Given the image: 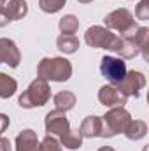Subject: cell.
Segmentation results:
<instances>
[{
  "label": "cell",
  "instance_id": "obj_1",
  "mask_svg": "<svg viewBox=\"0 0 149 151\" xmlns=\"http://www.w3.org/2000/svg\"><path fill=\"white\" fill-rule=\"evenodd\" d=\"M37 76L44 81H54V83L69 81L70 76H72V63L67 58H62V56L42 58L39 62Z\"/></svg>",
  "mask_w": 149,
  "mask_h": 151
},
{
  "label": "cell",
  "instance_id": "obj_2",
  "mask_svg": "<svg viewBox=\"0 0 149 151\" xmlns=\"http://www.w3.org/2000/svg\"><path fill=\"white\" fill-rule=\"evenodd\" d=\"M51 99V90L47 81L37 77L35 81L30 83V86L21 93L18 104L25 109H34V107H42L47 100Z\"/></svg>",
  "mask_w": 149,
  "mask_h": 151
},
{
  "label": "cell",
  "instance_id": "obj_3",
  "mask_svg": "<svg viewBox=\"0 0 149 151\" xmlns=\"http://www.w3.org/2000/svg\"><path fill=\"white\" fill-rule=\"evenodd\" d=\"M100 119H102L100 137L109 139V137H114V135L125 132V128L132 121V116L125 107H112L111 111H107V114L102 116Z\"/></svg>",
  "mask_w": 149,
  "mask_h": 151
},
{
  "label": "cell",
  "instance_id": "obj_4",
  "mask_svg": "<svg viewBox=\"0 0 149 151\" xmlns=\"http://www.w3.org/2000/svg\"><path fill=\"white\" fill-rule=\"evenodd\" d=\"M104 23H105V28L109 30H116L121 34V37H128V35H133L135 30L139 28L132 12L128 9H116L109 12L105 18H104Z\"/></svg>",
  "mask_w": 149,
  "mask_h": 151
},
{
  "label": "cell",
  "instance_id": "obj_5",
  "mask_svg": "<svg viewBox=\"0 0 149 151\" xmlns=\"http://www.w3.org/2000/svg\"><path fill=\"white\" fill-rule=\"evenodd\" d=\"M116 37L109 28L105 27H90L84 34V42L90 46V47H97V49H112Z\"/></svg>",
  "mask_w": 149,
  "mask_h": 151
},
{
  "label": "cell",
  "instance_id": "obj_6",
  "mask_svg": "<svg viewBox=\"0 0 149 151\" xmlns=\"http://www.w3.org/2000/svg\"><path fill=\"white\" fill-rule=\"evenodd\" d=\"M116 90H119V93H123L126 99L128 97H139L140 95V90L146 86V76L139 70H130L126 72L125 77L114 84Z\"/></svg>",
  "mask_w": 149,
  "mask_h": 151
},
{
  "label": "cell",
  "instance_id": "obj_7",
  "mask_svg": "<svg viewBox=\"0 0 149 151\" xmlns=\"http://www.w3.org/2000/svg\"><path fill=\"white\" fill-rule=\"evenodd\" d=\"M100 72H102V76L114 86V84H117V83L125 77V74H126L128 70H126V63L123 62V58L104 56L102 62H100Z\"/></svg>",
  "mask_w": 149,
  "mask_h": 151
},
{
  "label": "cell",
  "instance_id": "obj_8",
  "mask_svg": "<svg viewBox=\"0 0 149 151\" xmlns=\"http://www.w3.org/2000/svg\"><path fill=\"white\" fill-rule=\"evenodd\" d=\"M44 125H46V132L49 135H58L62 137L63 134H67L70 130V125H69V119L63 111H49L46 114V119H44Z\"/></svg>",
  "mask_w": 149,
  "mask_h": 151
},
{
  "label": "cell",
  "instance_id": "obj_9",
  "mask_svg": "<svg viewBox=\"0 0 149 151\" xmlns=\"http://www.w3.org/2000/svg\"><path fill=\"white\" fill-rule=\"evenodd\" d=\"M0 14L9 21L23 19L28 14V4L27 0H0Z\"/></svg>",
  "mask_w": 149,
  "mask_h": 151
},
{
  "label": "cell",
  "instance_id": "obj_10",
  "mask_svg": "<svg viewBox=\"0 0 149 151\" xmlns=\"http://www.w3.org/2000/svg\"><path fill=\"white\" fill-rule=\"evenodd\" d=\"M21 62V53L14 40L2 37L0 39V63H7L11 69H16Z\"/></svg>",
  "mask_w": 149,
  "mask_h": 151
},
{
  "label": "cell",
  "instance_id": "obj_11",
  "mask_svg": "<svg viewBox=\"0 0 149 151\" xmlns=\"http://www.w3.org/2000/svg\"><path fill=\"white\" fill-rule=\"evenodd\" d=\"M98 100H100V104H104L105 107H111L112 109V107H123L128 99H126L123 93H119V90H116V86L105 84V86H102L100 91H98Z\"/></svg>",
  "mask_w": 149,
  "mask_h": 151
},
{
  "label": "cell",
  "instance_id": "obj_12",
  "mask_svg": "<svg viewBox=\"0 0 149 151\" xmlns=\"http://www.w3.org/2000/svg\"><path fill=\"white\" fill-rule=\"evenodd\" d=\"M111 51H114L116 55H119L121 58L125 60H130V58H135L137 55H140L139 51V46L135 44L133 35H128V37H116V42L112 46Z\"/></svg>",
  "mask_w": 149,
  "mask_h": 151
},
{
  "label": "cell",
  "instance_id": "obj_13",
  "mask_svg": "<svg viewBox=\"0 0 149 151\" xmlns=\"http://www.w3.org/2000/svg\"><path fill=\"white\" fill-rule=\"evenodd\" d=\"M16 151H40L37 134L32 128H25L16 137Z\"/></svg>",
  "mask_w": 149,
  "mask_h": 151
},
{
  "label": "cell",
  "instance_id": "obj_14",
  "mask_svg": "<svg viewBox=\"0 0 149 151\" xmlns=\"http://www.w3.org/2000/svg\"><path fill=\"white\" fill-rule=\"evenodd\" d=\"M100 132H102V119L98 116H86L79 127V134L82 135V139L100 137Z\"/></svg>",
  "mask_w": 149,
  "mask_h": 151
},
{
  "label": "cell",
  "instance_id": "obj_15",
  "mask_svg": "<svg viewBox=\"0 0 149 151\" xmlns=\"http://www.w3.org/2000/svg\"><path fill=\"white\" fill-rule=\"evenodd\" d=\"M125 135H126V139H130V141H140L142 137H146V134H148V125L144 123V121H140V119H132L130 123H128V127L125 128V132H123Z\"/></svg>",
  "mask_w": 149,
  "mask_h": 151
},
{
  "label": "cell",
  "instance_id": "obj_16",
  "mask_svg": "<svg viewBox=\"0 0 149 151\" xmlns=\"http://www.w3.org/2000/svg\"><path fill=\"white\" fill-rule=\"evenodd\" d=\"M53 100H54V107L58 111H63V113L74 109L75 102H77V99H75V95L72 91H60V93L54 95Z\"/></svg>",
  "mask_w": 149,
  "mask_h": 151
},
{
  "label": "cell",
  "instance_id": "obj_17",
  "mask_svg": "<svg viewBox=\"0 0 149 151\" xmlns=\"http://www.w3.org/2000/svg\"><path fill=\"white\" fill-rule=\"evenodd\" d=\"M56 47L63 55H74L75 51L79 49V39L75 37V35H65V34H62L60 37L56 39Z\"/></svg>",
  "mask_w": 149,
  "mask_h": 151
},
{
  "label": "cell",
  "instance_id": "obj_18",
  "mask_svg": "<svg viewBox=\"0 0 149 151\" xmlns=\"http://www.w3.org/2000/svg\"><path fill=\"white\" fill-rule=\"evenodd\" d=\"M133 40L135 44L139 46V51L142 55V58L148 62L149 60V51H148V46H149V28L146 27H139L133 34Z\"/></svg>",
  "mask_w": 149,
  "mask_h": 151
},
{
  "label": "cell",
  "instance_id": "obj_19",
  "mask_svg": "<svg viewBox=\"0 0 149 151\" xmlns=\"http://www.w3.org/2000/svg\"><path fill=\"white\" fill-rule=\"evenodd\" d=\"M18 90V83L16 79H12L11 76L0 72V99H9L16 93Z\"/></svg>",
  "mask_w": 149,
  "mask_h": 151
},
{
  "label": "cell",
  "instance_id": "obj_20",
  "mask_svg": "<svg viewBox=\"0 0 149 151\" xmlns=\"http://www.w3.org/2000/svg\"><path fill=\"white\" fill-rule=\"evenodd\" d=\"M58 28H60V32L65 34V35H74L75 32L79 30V19L75 18L74 14H67V16H63V18L60 19Z\"/></svg>",
  "mask_w": 149,
  "mask_h": 151
},
{
  "label": "cell",
  "instance_id": "obj_21",
  "mask_svg": "<svg viewBox=\"0 0 149 151\" xmlns=\"http://www.w3.org/2000/svg\"><path fill=\"white\" fill-rule=\"evenodd\" d=\"M62 146H65L67 150H79L82 146V135L79 134V130H69L67 134H63Z\"/></svg>",
  "mask_w": 149,
  "mask_h": 151
},
{
  "label": "cell",
  "instance_id": "obj_22",
  "mask_svg": "<svg viewBox=\"0 0 149 151\" xmlns=\"http://www.w3.org/2000/svg\"><path fill=\"white\" fill-rule=\"evenodd\" d=\"M65 2L67 0H39V7H40V11H44L47 14H54L63 9Z\"/></svg>",
  "mask_w": 149,
  "mask_h": 151
},
{
  "label": "cell",
  "instance_id": "obj_23",
  "mask_svg": "<svg viewBox=\"0 0 149 151\" xmlns=\"http://www.w3.org/2000/svg\"><path fill=\"white\" fill-rule=\"evenodd\" d=\"M40 151H62V144H60L54 137L47 135V137L40 142Z\"/></svg>",
  "mask_w": 149,
  "mask_h": 151
},
{
  "label": "cell",
  "instance_id": "obj_24",
  "mask_svg": "<svg viewBox=\"0 0 149 151\" xmlns=\"http://www.w3.org/2000/svg\"><path fill=\"white\" fill-rule=\"evenodd\" d=\"M135 18L142 21L149 19V0H140V4L135 9Z\"/></svg>",
  "mask_w": 149,
  "mask_h": 151
},
{
  "label": "cell",
  "instance_id": "obj_25",
  "mask_svg": "<svg viewBox=\"0 0 149 151\" xmlns=\"http://www.w3.org/2000/svg\"><path fill=\"white\" fill-rule=\"evenodd\" d=\"M9 123H11V119H9V116L7 114H2L0 113V135L7 130V127H9Z\"/></svg>",
  "mask_w": 149,
  "mask_h": 151
},
{
  "label": "cell",
  "instance_id": "obj_26",
  "mask_svg": "<svg viewBox=\"0 0 149 151\" xmlns=\"http://www.w3.org/2000/svg\"><path fill=\"white\" fill-rule=\"evenodd\" d=\"M0 151H12V146H11L9 139H5V137H0Z\"/></svg>",
  "mask_w": 149,
  "mask_h": 151
},
{
  "label": "cell",
  "instance_id": "obj_27",
  "mask_svg": "<svg viewBox=\"0 0 149 151\" xmlns=\"http://www.w3.org/2000/svg\"><path fill=\"white\" fill-rule=\"evenodd\" d=\"M5 25H9V19H7L5 16H2V14H0V28H2V27H5Z\"/></svg>",
  "mask_w": 149,
  "mask_h": 151
},
{
  "label": "cell",
  "instance_id": "obj_28",
  "mask_svg": "<svg viewBox=\"0 0 149 151\" xmlns=\"http://www.w3.org/2000/svg\"><path fill=\"white\" fill-rule=\"evenodd\" d=\"M98 151H114V150H112L111 146H102V148H100Z\"/></svg>",
  "mask_w": 149,
  "mask_h": 151
},
{
  "label": "cell",
  "instance_id": "obj_29",
  "mask_svg": "<svg viewBox=\"0 0 149 151\" xmlns=\"http://www.w3.org/2000/svg\"><path fill=\"white\" fill-rule=\"evenodd\" d=\"M77 2H81V4H90V2H93V0H77Z\"/></svg>",
  "mask_w": 149,
  "mask_h": 151
}]
</instances>
